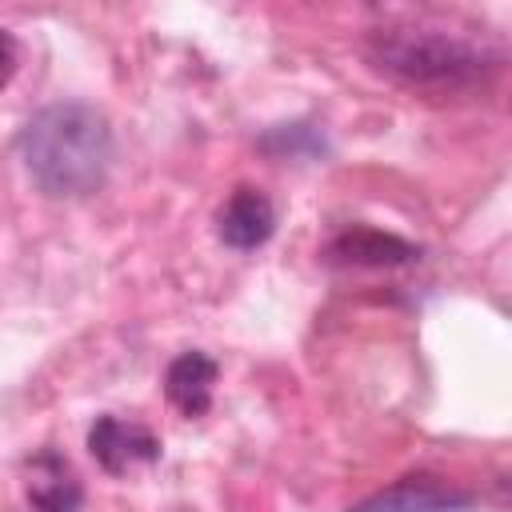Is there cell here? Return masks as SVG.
Listing matches in <instances>:
<instances>
[{
	"mask_svg": "<svg viewBox=\"0 0 512 512\" xmlns=\"http://www.w3.org/2000/svg\"><path fill=\"white\" fill-rule=\"evenodd\" d=\"M20 156L36 188L56 200L88 196L112 168V128L92 104H48L20 132Z\"/></svg>",
	"mask_w": 512,
	"mask_h": 512,
	"instance_id": "obj_1",
	"label": "cell"
},
{
	"mask_svg": "<svg viewBox=\"0 0 512 512\" xmlns=\"http://www.w3.org/2000/svg\"><path fill=\"white\" fill-rule=\"evenodd\" d=\"M368 56L380 72L396 76L408 88H428V92H460L476 88L492 68L496 56L456 32L444 28H412V24H392L376 28L368 40Z\"/></svg>",
	"mask_w": 512,
	"mask_h": 512,
	"instance_id": "obj_2",
	"label": "cell"
},
{
	"mask_svg": "<svg viewBox=\"0 0 512 512\" xmlns=\"http://www.w3.org/2000/svg\"><path fill=\"white\" fill-rule=\"evenodd\" d=\"M468 504H472V492L456 488L444 476L416 472V476H400L396 484L372 492L348 512H464Z\"/></svg>",
	"mask_w": 512,
	"mask_h": 512,
	"instance_id": "obj_3",
	"label": "cell"
},
{
	"mask_svg": "<svg viewBox=\"0 0 512 512\" xmlns=\"http://www.w3.org/2000/svg\"><path fill=\"white\" fill-rule=\"evenodd\" d=\"M88 452L96 456V464L112 476L128 472L132 464H152L160 460V440L132 424V420H120V416H100L92 428H88Z\"/></svg>",
	"mask_w": 512,
	"mask_h": 512,
	"instance_id": "obj_4",
	"label": "cell"
},
{
	"mask_svg": "<svg viewBox=\"0 0 512 512\" xmlns=\"http://www.w3.org/2000/svg\"><path fill=\"white\" fill-rule=\"evenodd\" d=\"M24 492H28L32 512H76L84 504V488H80L72 464L52 448H44L28 460Z\"/></svg>",
	"mask_w": 512,
	"mask_h": 512,
	"instance_id": "obj_5",
	"label": "cell"
},
{
	"mask_svg": "<svg viewBox=\"0 0 512 512\" xmlns=\"http://www.w3.org/2000/svg\"><path fill=\"white\" fill-rule=\"evenodd\" d=\"M272 228H276V212H272L268 196L256 192V188H236L228 196V204L220 208V216H216L220 240L228 248H240V252L244 248H260L272 236Z\"/></svg>",
	"mask_w": 512,
	"mask_h": 512,
	"instance_id": "obj_6",
	"label": "cell"
},
{
	"mask_svg": "<svg viewBox=\"0 0 512 512\" xmlns=\"http://www.w3.org/2000/svg\"><path fill=\"white\" fill-rule=\"evenodd\" d=\"M328 256L340 260V264H368V268H396V264H408L420 256L416 244L392 236V232H380V228H348L340 232L332 244H328Z\"/></svg>",
	"mask_w": 512,
	"mask_h": 512,
	"instance_id": "obj_7",
	"label": "cell"
},
{
	"mask_svg": "<svg viewBox=\"0 0 512 512\" xmlns=\"http://www.w3.org/2000/svg\"><path fill=\"white\" fill-rule=\"evenodd\" d=\"M216 384V360L204 352H180L164 372V392L184 416H200L212 404Z\"/></svg>",
	"mask_w": 512,
	"mask_h": 512,
	"instance_id": "obj_8",
	"label": "cell"
},
{
	"mask_svg": "<svg viewBox=\"0 0 512 512\" xmlns=\"http://www.w3.org/2000/svg\"><path fill=\"white\" fill-rule=\"evenodd\" d=\"M260 148L272 152V156H320L324 152V140L308 124H280V128H272L260 140Z\"/></svg>",
	"mask_w": 512,
	"mask_h": 512,
	"instance_id": "obj_9",
	"label": "cell"
},
{
	"mask_svg": "<svg viewBox=\"0 0 512 512\" xmlns=\"http://www.w3.org/2000/svg\"><path fill=\"white\" fill-rule=\"evenodd\" d=\"M16 64H20V48H16L12 32H4V28H0V88L16 76Z\"/></svg>",
	"mask_w": 512,
	"mask_h": 512,
	"instance_id": "obj_10",
	"label": "cell"
}]
</instances>
